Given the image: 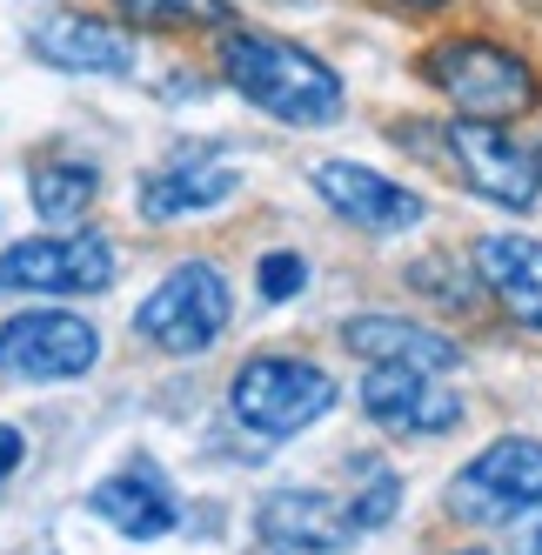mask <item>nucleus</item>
Instances as JSON below:
<instances>
[{
    "instance_id": "obj_9",
    "label": "nucleus",
    "mask_w": 542,
    "mask_h": 555,
    "mask_svg": "<svg viewBox=\"0 0 542 555\" xmlns=\"http://www.w3.org/2000/svg\"><path fill=\"white\" fill-rule=\"evenodd\" d=\"M308 188L328 202L335 221H348L356 234H375V242H389V234H415L422 221H429L422 188L382 175L369 162H315V168H308Z\"/></svg>"
},
{
    "instance_id": "obj_12",
    "label": "nucleus",
    "mask_w": 542,
    "mask_h": 555,
    "mask_svg": "<svg viewBox=\"0 0 542 555\" xmlns=\"http://www.w3.org/2000/svg\"><path fill=\"white\" fill-rule=\"evenodd\" d=\"M341 348L369 369H429V375H455L469 354H462L455 335L415 322V314H396V308H362V314H341Z\"/></svg>"
},
{
    "instance_id": "obj_25",
    "label": "nucleus",
    "mask_w": 542,
    "mask_h": 555,
    "mask_svg": "<svg viewBox=\"0 0 542 555\" xmlns=\"http://www.w3.org/2000/svg\"><path fill=\"white\" fill-rule=\"evenodd\" d=\"M275 555H295V548H275Z\"/></svg>"
},
{
    "instance_id": "obj_24",
    "label": "nucleus",
    "mask_w": 542,
    "mask_h": 555,
    "mask_svg": "<svg viewBox=\"0 0 542 555\" xmlns=\"http://www.w3.org/2000/svg\"><path fill=\"white\" fill-rule=\"evenodd\" d=\"M389 8H402V14H449L455 0H389Z\"/></svg>"
},
{
    "instance_id": "obj_19",
    "label": "nucleus",
    "mask_w": 542,
    "mask_h": 555,
    "mask_svg": "<svg viewBox=\"0 0 542 555\" xmlns=\"http://www.w3.org/2000/svg\"><path fill=\"white\" fill-rule=\"evenodd\" d=\"M348 515H356L362 535L389 529L396 515H402V475L382 468V462H362V489H348Z\"/></svg>"
},
{
    "instance_id": "obj_21",
    "label": "nucleus",
    "mask_w": 542,
    "mask_h": 555,
    "mask_svg": "<svg viewBox=\"0 0 542 555\" xmlns=\"http://www.w3.org/2000/svg\"><path fill=\"white\" fill-rule=\"evenodd\" d=\"M255 288H261V301H295L308 288V255H295V248L261 255L255 261Z\"/></svg>"
},
{
    "instance_id": "obj_3",
    "label": "nucleus",
    "mask_w": 542,
    "mask_h": 555,
    "mask_svg": "<svg viewBox=\"0 0 542 555\" xmlns=\"http://www.w3.org/2000/svg\"><path fill=\"white\" fill-rule=\"evenodd\" d=\"M429 147L476 202H489L502 215H535V202H542V154L516 128L442 114V128L429 134Z\"/></svg>"
},
{
    "instance_id": "obj_15",
    "label": "nucleus",
    "mask_w": 542,
    "mask_h": 555,
    "mask_svg": "<svg viewBox=\"0 0 542 555\" xmlns=\"http://www.w3.org/2000/svg\"><path fill=\"white\" fill-rule=\"evenodd\" d=\"M469 268L482 274L489 301L509 314L522 335L542 341V242L535 234H476Z\"/></svg>"
},
{
    "instance_id": "obj_23",
    "label": "nucleus",
    "mask_w": 542,
    "mask_h": 555,
    "mask_svg": "<svg viewBox=\"0 0 542 555\" xmlns=\"http://www.w3.org/2000/svg\"><path fill=\"white\" fill-rule=\"evenodd\" d=\"M21 455H27V435H21L14 422H0V482L21 468Z\"/></svg>"
},
{
    "instance_id": "obj_11",
    "label": "nucleus",
    "mask_w": 542,
    "mask_h": 555,
    "mask_svg": "<svg viewBox=\"0 0 542 555\" xmlns=\"http://www.w3.org/2000/svg\"><path fill=\"white\" fill-rule=\"evenodd\" d=\"M235 188H242V168L228 162L221 147H175L162 168L141 175L134 208H141V221L168 228V221H188V215H208L221 202H235Z\"/></svg>"
},
{
    "instance_id": "obj_20",
    "label": "nucleus",
    "mask_w": 542,
    "mask_h": 555,
    "mask_svg": "<svg viewBox=\"0 0 542 555\" xmlns=\"http://www.w3.org/2000/svg\"><path fill=\"white\" fill-rule=\"evenodd\" d=\"M442 274H449V261H436V255H429V261H415V268H409V288H422V295H436L442 308H476V301L489 295L476 268H469V274H455V282H442Z\"/></svg>"
},
{
    "instance_id": "obj_5",
    "label": "nucleus",
    "mask_w": 542,
    "mask_h": 555,
    "mask_svg": "<svg viewBox=\"0 0 542 555\" xmlns=\"http://www.w3.org/2000/svg\"><path fill=\"white\" fill-rule=\"evenodd\" d=\"M442 508L462 529H509L542 508V435H495L449 475Z\"/></svg>"
},
{
    "instance_id": "obj_26",
    "label": "nucleus",
    "mask_w": 542,
    "mask_h": 555,
    "mask_svg": "<svg viewBox=\"0 0 542 555\" xmlns=\"http://www.w3.org/2000/svg\"><path fill=\"white\" fill-rule=\"evenodd\" d=\"M535 154H542V147H535Z\"/></svg>"
},
{
    "instance_id": "obj_22",
    "label": "nucleus",
    "mask_w": 542,
    "mask_h": 555,
    "mask_svg": "<svg viewBox=\"0 0 542 555\" xmlns=\"http://www.w3.org/2000/svg\"><path fill=\"white\" fill-rule=\"evenodd\" d=\"M502 555H542V508H529L522 522H509V542H502Z\"/></svg>"
},
{
    "instance_id": "obj_13",
    "label": "nucleus",
    "mask_w": 542,
    "mask_h": 555,
    "mask_svg": "<svg viewBox=\"0 0 542 555\" xmlns=\"http://www.w3.org/2000/svg\"><path fill=\"white\" fill-rule=\"evenodd\" d=\"M27 48L41 54L54 74H88V81H128V74L141 67V41L128 27H114V21H94V14H48V21H34L27 27Z\"/></svg>"
},
{
    "instance_id": "obj_16",
    "label": "nucleus",
    "mask_w": 542,
    "mask_h": 555,
    "mask_svg": "<svg viewBox=\"0 0 542 555\" xmlns=\"http://www.w3.org/2000/svg\"><path fill=\"white\" fill-rule=\"evenodd\" d=\"M88 508H94L121 542H162V535L181 529V502H175V489H168L147 462H134V468H121V475H107V482H94V489H88Z\"/></svg>"
},
{
    "instance_id": "obj_6",
    "label": "nucleus",
    "mask_w": 542,
    "mask_h": 555,
    "mask_svg": "<svg viewBox=\"0 0 542 555\" xmlns=\"http://www.w3.org/2000/svg\"><path fill=\"white\" fill-rule=\"evenodd\" d=\"M228 314H235V295H228L221 268L195 255V261H175L162 282H154V295L134 308V335L154 354L195 362V354H208L228 335Z\"/></svg>"
},
{
    "instance_id": "obj_2",
    "label": "nucleus",
    "mask_w": 542,
    "mask_h": 555,
    "mask_svg": "<svg viewBox=\"0 0 542 555\" xmlns=\"http://www.w3.org/2000/svg\"><path fill=\"white\" fill-rule=\"evenodd\" d=\"M415 74L429 81V94L462 114V121H502L516 128L529 114H542V67L502 41V34H442L415 54Z\"/></svg>"
},
{
    "instance_id": "obj_10",
    "label": "nucleus",
    "mask_w": 542,
    "mask_h": 555,
    "mask_svg": "<svg viewBox=\"0 0 542 555\" xmlns=\"http://www.w3.org/2000/svg\"><path fill=\"white\" fill-rule=\"evenodd\" d=\"M362 415L382 428V435H402V442H436V435H455L469 402L449 375H429V369H369L362 388H356Z\"/></svg>"
},
{
    "instance_id": "obj_1",
    "label": "nucleus",
    "mask_w": 542,
    "mask_h": 555,
    "mask_svg": "<svg viewBox=\"0 0 542 555\" xmlns=\"http://www.w3.org/2000/svg\"><path fill=\"white\" fill-rule=\"evenodd\" d=\"M215 61H221V81L255 114H268V121H282V128H335L348 114V81L315 48L288 41V34L228 27Z\"/></svg>"
},
{
    "instance_id": "obj_18",
    "label": "nucleus",
    "mask_w": 542,
    "mask_h": 555,
    "mask_svg": "<svg viewBox=\"0 0 542 555\" xmlns=\"http://www.w3.org/2000/svg\"><path fill=\"white\" fill-rule=\"evenodd\" d=\"M121 14L154 34H228L235 27L228 0H121Z\"/></svg>"
},
{
    "instance_id": "obj_7",
    "label": "nucleus",
    "mask_w": 542,
    "mask_h": 555,
    "mask_svg": "<svg viewBox=\"0 0 542 555\" xmlns=\"http://www.w3.org/2000/svg\"><path fill=\"white\" fill-rule=\"evenodd\" d=\"M114 288V242L94 228H61V234H27L0 248V295H107Z\"/></svg>"
},
{
    "instance_id": "obj_14",
    "label": "nucleus",
    "mask_w": 542,
    "mask_h": 555,
    "mask_svg": "<svg viewBox=\"0 0 542 555\" xmlns=\"http://www.w3.org/2000/svg\"><path fill=\"white\" fill-rule=\"evenodd\" d=\"M255 535L275 542V548H295V555H328V548H348L362 529H356V515H348V495L275 489V495H261V508H255Z\"/></svg>"
},
{
    "instance_id": "obj_4",
    "label": "nucleus",
    "mask_w": 542,
    "mask_h": 555,
    "mask_svg": "<svg viewBox=\"0 0 542 555\" xmlns=\"http://www.w3.org/2000/svg\"><path fill=\"white\" fill-rule=\"evenodd\" d=\"M335 382L322 362L308 354H248V362L228 375V409H235L242 428L268 435V442H288V435L315 428L335 409Z\"/></svg>"
},
{
    "instance_id": "obj_17",
    "label": "nucleus",
    "mask_w": 542,
    "mask_h": 555,
    "mask_svg": "<svg viewBox=\"0 0 542 555\" xmlns=\"http://www.w3.org/2000/svg\"><path fill=\"white\" fill-rule=\"evenodd\" d=\"M101 194V168L94 162H41L27 175V202L41 221H81Z\"/></svg>"
},
{
    "instance_id": "obj_8",
    "label": "nucleus",
    "mask_w": 542,
    "mask_h": 555,
    "mask_svg": "<svg viewBox=\"0 0 542 555\" xmlns=\"http://www.w3.org/2000/svg\"><path fill=\"white\" fill-rule=\"evenodd\" d=\"M101 362V328L74 308H21L0 322V375L8 382H81Z\"/></svg>"
}]
</instances>
